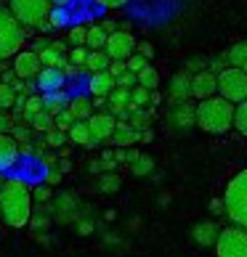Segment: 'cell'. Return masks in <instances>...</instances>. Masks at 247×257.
Segmentation results:
<instances>
[{
	"label": "cell",
	"instance_id": "e575fe53",
	"mask_svg": "<svg viewBox=\"0 0 247 257\" xmlns=\"http://www.w3.org/2000/svg\"><path fill=\"white\" fill-rule=\"evenodd\" d=\"M205 69H207V59H205V56H192V59H186V64H184V72H189V74H199Z\"/></svg>",
	"mask_w": 247,
	"mask_h": 257
},
{
	"label": "cell",
	"instance_id": "7bdbcfd3",
	"mask_svg": "<svg viewBox=\"0 0 247 257\" xmlns=\"http://www.w3.org/2000/svg\"><path fill=\"white\" fill-rule=\"evenodd\" d=\"M107 72H109V74H112V77H115V80H117V77H122V74H125V72H128V66H125V61H112Z\"/></svg>",
	"mask_w": 247,
	"mask_h": 257
},
{
	"label": "cell",
	"instance_id": "5b68a950",
	"mask_svg": "<svg viewBox=\"0 0 247 257\" xmlns=\"http://www.w3.org/2000/svg\"><path fill=\"white\" fill-rule=\"evenodd\" d=\"M24 40H27V30L16 22L6 6H0V61L22 53Z\"/></svg>",
	"mask_w": 247,
	"mask_h": 257
},
{
	"label": "cell",
	"instance_id": "ac0fdd59",
	"mask_svg": "<svg viewBox=\"0 0 247 257\" xmlns=\"http://www.w3.org/2000/svg\"><path fill=\"white\" fill-rule=\"evenodd\" d=\"M109 141H112L117 149H130V146H136L138 141H141V133L133 130L128 122H117V127H115V133H112Z\"/></svg>",
	"mask_w": 247,
	"mask_h": 257
},
{
	"label": "cell",
	"instance_id": "680465c9",
	"mask_svg": "<svg viewBox=\"0 0 247 257\" xmlns=\"http://www.w3.org/2000/svg\"><path fill=\"white\" fill-rule=\"evenodd\" d=\"M0 80H3V66H0Z\"/></svg>",
	"mask_w": 247,
	"mask_h": 257
},
{
	"label": "cell",
	"instance_id": "9c48e42d",
	"mask_svg": "<svg viewBox=\"0 0 247 257\" xmlns=\"http://www.w3.org/2000/svg\"><path fill=\"white\" fill-rule=\"evenodd\" d=\"M104 53L109 56V61H128L136 53V37L128 30H117L115 35H109L107 45H104Z\"/></svg>",
	"mask_w": 247,
	"mask_h": 257
},
{
	"label": "cell",
	"instance_id": "f907efd6",
	"mask_svg": "<svg viewBox=\"0 0 247 257\" xmlns=\"http://www.w3.org/2000/svg\"><path fill=\"white\" fill-rule=\"evenodd\" d=\"M99 6H104V8H122L128 3V0H96Z\"/></svg>",
	"mask_w": 247,
	"mask_h": 257
},
{
	"label": "cell",
	"instance_id": "7a4b0ae2",
	"mask_svg": "<svg viewBox=\"0 0 247 257\" xmlns=\"http://www.w3.org/2000/svg\"><path fill=\"white\" fill-rule=\"evenodd\" d=\"M197 127L210 133V136H223L234 127V103L221 96H213L207 101L197 103Z\"/></svg>",
	"mask_w": 247,
	"mask_h": 257
},
{
	"label": "cell",
	"instance_id": "4316f807",
	"mask_svg": "<svg viewBox=\"0 0 247 257\" xmlns=\"http://www.w3.org/2000/svg\"><path fill=\"white\" fill-rule=\"evenodd\" d=\"M11 138L19 144V149H24V146H32V138H35V130L30 125H14L11 130Z\"/></svg>",
	"mask_w": 247,
	"mask_h": 257
},
{
	"label": "cell",
	"instance_id": "3957f363",
	"mask_svg": "<svg viewBox=\"0 0 247 257\" xmlns=\"http://www.w3.org/2000/svg\"><path fill=\"white\" fill-rule=\"evenodd\" d=\"M221 199H223V207H226L229 220L236 228H244L247 231V167L229 180L226 194Z\"/></svg>",
	"mask_w": 247,
	"mask_h": 257
},
{
	"label": "cell",
	"instance_id": "60d3db41",
	"mask_svg": "<svg viewBox=\"0 0 247 257\" xmlns=\"http://www.w3.org/2000/svg\"><path fill=\"white\" fill-rule=\"evenodd\" d=\"M226 69V59L223 56H215V59H207V72H213L215 77Z\"/></svg>",
	"mask_w": 247,
	"mask_h": 257
},
{
	"label": "cell",
	"instance_id": "f5cc1de1",
	"mask_svg": "<svg viewBox=\"0 0 247 257\" xmlns=\"http://www.w3.org/2000/svg\"><path fill=\"white\" fill-rule=\"evenodd\" d=\"M91 103H93V111H96V109H104V106H109V101H107V98H91Z\"/></svg>",
	"mask_w": 247,
	"mask_h": 257
},
{
	"label": "cell",
	"instance_id": "d590c367",
	"mask_svg": "<svg viewBox=\"0 0 247 257\" xmlns=\"http://www.w3.org/2000/svg\"><path fill=\"white\" fill-rule=\"evenodd\" d=\"M72 125H74V117H72V111H69V109H64L59 117L53 119V127H56V130H61V133H69Z\"/></svg>",
	"mask_w": 247,
	"mask_h": 257
},
{
	"label": "cell",
	"instance_id": "db71d44e",
	"mask_svg": "<svg viewBox=\"0 0 247 257\" xmlns=\"http://www.w3.org/2000/svg\"><path fill=\"white\" fill-rule=\"evenodd\" d=\"M159 101H162V96H159L157 90H151V96H149V103H151V109H154V106H157Z\"/></svg>",
	"mask_w": 247,
	"mask_h": 257
},
{
	"label": "cell",
	"instance_id": "b9f144b4",
	"mask_svg": "<svg viewBox=\"0 0 247 257\" xmlns=\"http://www.w3.org/2000/svg\"><path fill=\"white\" fill-rule=\"evenodd\" d=\"M138 85V80H136V74H130V72H125L122 77H117V88H125V90H133Z\"/></svg>",
	"mask_w": 247,
	"mask_h": 257
},
{
	"label": "cell",
	"instance_id": "cb8c5ba5",
	"mask_svg": "<svg viewBox=\"0 0 247 257\" xmlns=\"http://www.w3.org/2000/svg\"><path fill=\"white\" fill-rule=\"evenodd\" d=\"M151 119H154V109H138V111H133L130 117H128V125L133 127V130H138V133H144V130H149L151 127Z\"/></svg>",
	"mask_w": 247,
	"mask_h": 257
},
{
	"label": "cell",
	"instance_id": "7402d4cb",
	"mask_svg": "<svg viewBox=\"0 0 247 257\" xmlns=\"http://www.w3.org/2000/svg\"><path fill=\"white\" fill-rule=\"evenodd\" d=\"M221 56L226 59V66H231V69H242V66L247 64V40L234 43L231 48H229V51H223Z\"/></svg>",
	"mask_w": 247,
	"mask_h": 257
},
{
	"label": "cell",
	"instance_id": "6da1fadb",
	"mask_svg": "<svg viewBox=\"0 0 247 257\" xmlns=\"http://www.w3.org/2000/svg\"><path fill=\"white\" fill-rule=\"evenodd\" d=\"M32 186L22 178H6V186L0 191V223L8 228H24L32 217Z\"/></svg>",
	"mask_w": 247,
	"mask_h": 257
},
{
	"label": "cell",
	"instance_id": "1f68e13d",
	"mask_svg": "<svg viewBox=\"0 0 247 257\" xmlns=\"http://www.w3.org/2000/svg\"><path fill=\"white\" fill-rule=\"evenodd\" d=\"M32 202H40V204H45L48 207L51 202H53V191L45 183H40V186H35L32 188Z\"/></svg>",
	"mask_w": 247,
	"mask_h": 257
},
{
	"label": "cell",
	"instance_id": "e0dca14e",
	"mask_svg": "<svg viewBox=\"0 0 247 257\" xmlns=\"http://www.w3.org/2000/svg\"><path fill=\"white\" fill-rule=\"evenodd\" d=\"M218 233H221V228H218L213 220H199V223L192 228V239H194L199 246H215Z\"/></svg>",
	"mask_w": 247,
	"mask_h": 257
},
{
	"label": "cell",
	"instance_id": "9f6ffc18",
	"mask_svg": "<svg viewBox=\"0 0 247 257\" xmlns=\"http://www.w3.org/2000/svg\"><path fill=\"white\" fill-rule=\"evenodd\" d=\"M66 3H69V0H51L53 8H61V6H66Z\"/></svg>",
	"mask_w": 247,
	"mask_h": 257
},
{
	"label": "cell",
	"instance_id": "484cf974",
	"mask_svg": "<svg viewBox=\"0 0 247 257\" xmlns=\"http://www.w3.org/2000/svg\"><path fill=\"white\" fill-rule=\"evenodd\" d=\"M107 40H109V35L101 30V24H91V27H88V37H85V45H88V48H93V51H104Z\"/></svg>",
	"mask_w": 247,
	"mask_h": 257
},
{
	"label": "cell",
	"instance_id": "d4e9b609",
	"mask_svg": "<svg viewBox=\"0 0 247 257\" xmlns=\"http://www.w3.org/2000/svg\"><path fill=\"white\" fill-rule=\"evenodd\" d=\"M109 56L104 53V51H91L88 53V61H85V66L83 69H88L91 74H99V72H107L109 69Z\"/></svg>",
	"mask_w": 247,
	"mask_h": 257
},
{
	"label": "cell",
	"instance_id": "9a60e30c",
	"mask_svg": "<svg viewBox=\"0 0 247 257\" xmlns=\"http://www.w3.org/2000/svg\"><path fill=\"white\" fill-rule=\"evenodd\" d=\"M125 165L130 167V175H138V178L154 173V159H151L149 154H144V151H138V149H128V162Z\"/></svg>",
	"mask_w": 247,
	"mask_h": 257
},
{
	"label": "cell",
	"instance_id": "2e32d148",
	"mask_svg": "<svg viewBox=\"0 0 247 257\" xmlns=\"http://www.w3.org/2000/svg\"><path fill=\"white\" fill-rule=\"evenodd\" d=\"M117 88V80L112 77L109 72H99V74H91L88 80V93L93 98H109V93Z\"/></svg>",
	"mask_w": 247,
	"mask_h": 257
},
{
	"label": "cell",
	"instance_id": "f35d334b",
	"mask_svg": "<svg viewBox=\"0 0 247 257\" xmlns=\"http://www.w3.org/2000/svg\"><path fill=\"white\" fill-rule=\"evenodd\" d=\"M45 109V98L43 96H30L24 101V111H30V114H37V111H43Z\"/></svg>",
	"mask_w": 247,
	"mask_h": 257
},
{
	"label": "cell",
	"instance_id": "7c38bea8",
	"mask_svg": "<svg viewBox=\"0 0 247 257\" xmlns=\"http://www.w3.org/2000/svg\"><path fill=\"white\" fill-rule=\"evenodd\" d=\"M192 98V74L189 72H176L173 77H170V85H168V101L170 106H176V103H186Z\"/></svg>",
	"mask_w": 247,
	"mask_h": 257
},
{
	"label": "cell",
	"instance_id": "bcb514c9",
	"mask_svg": "<svg viewBox=\"0 0 247 257\" xmlns=\"http://www.w3.org/2000/svg\"><path fill=\"white\" fill-rule=\"evenodd\" d=\"M77 231H80L83 236L93 233V220H88V217H80V220H77Z\"/></svg>",
	"mask_w": 247,
	"mask_h": 257
},
{
	"label": "cell",
	"instance_id": "ffe728a7",
	"mask_svg": "<svg viewBox=\"0 0 247 257\" xmlns=\"http://www.w3.org/2000/svg\"><path fill=\"white\" fill-rule=\"evenodd\" d=\"M61 82H64V72L61 69H45V66H43V72L37 74V80H35L37 90H51V93L59 90Z\"/></svg>",
	"mask_w": 247,
	"mask_h": 257
},
{
	"label": "cell",
	"instance_id": "30bf717a",
	"mask_svg": "<svg viewBox=\"0 0 247 257\" xmlns=\"http://www.w3.org/2000/svg\"><path fill=\"white\" fill-rule=\"evenodd\" d=\"M43 72V64H40V56L32 53V51H22L14 56V74L19 80H37V74Z\"/></svg>",
	"mask_w": 247,
	"mask_h": 257
},
{
	"label": "cell",
	"instance_id": "4fadbf2b",
	"mask_svg": "<svg viewBox=\"0 0 247 257\" xmlns=\"http://www.w3.org/2000/svg\"><path fill=\"white\" fill-rule=\"evenodd\" d=\"M218 93V77L213 72H199V74H192V98L197 101H207Z\"/></svg>",
	"mask_w": 247,
	"mask_h": 257
},
{
	"label": "cell",
	"instance_id": "ba28073f",
	"mask_svg": "<svg viewBox=\"0 0 247 257\" xmlns=\"http://www.w3.org/2000/svg\"><path fill=\"white\" fill-rule=\"evenodd\" d=\"M51 217L56 223H77L83 212H80V199L74 191H64V194H56L53 202H51Z\"/></svg>",
	"mask_w": 247,
	"mask_h": 257
},
{
	"label": "cell",
	"instance_id": "8992f818",
	"mask_svg": "<svg viewBox=\"0 0 247 257\" xmlns=\"http://www.w3.org/2000/svg\"><path fill=\"white\" fill-rule=\"evenodd\" d=\"M218 96L226 98L229 103H234V106L247 101V74L242 69L226 66V69L218 74Z\"/></svg>",
	"mask_w": 247,
	"mask_h": 257
},
{
	"label": "cell",
	"instance_id": "c3c4849f",
	"mask_svg": "<svg viewBox=\"0 0 247 257\" xmlns=\"http://www.w3.org/2000/svg\"><path fill=\"white\" fill-rule=\"evenodd\" d=\"M99 24H101V30L107 32V35H115V32L120 30V24H117V22H112V19H107V22H99Z\"/></svg>",
	"mask_w": 247,
	"mask_h": 257
},
{
	"label": "cell",
	"instance_id": "83f0119b",
	"mask_svg": "<svg viewBox=\"0 0 247 257\" xmlns=\"http://www.w3.org/2000/svg\"><path fill=\"white\" fill-rule=\"evenodd\" d=\"M120 186H122L120 175H115V173L99 175V191H101V194H115V191H120Z\"/></svg>",
	"mask_w": 247,
	"mask_h": 257
},
{
	"label": "cell",
	"instance_id": "44dd1931",
	"mask_svg": "<svg viewBox=\"0 0 247 257\" xmlns=\"http://www.w3.org/2000/svg\"><path fill=\"white\" fill-rule=\"evenodd\" d=\"M19 159V144L11 136H0V173L8 170Z\"/></svg>",
	"mask_w": 247,
	"mask_h": 257
},
{
	"label": "cell",
	"instance_id": "ee69618b",
	"mask_svg": "<svg viewBox=\"0 0 247 257\" xmlns=\"http://www.w3.org/2000/svg\"><path fill=\"white\" fill-rule=\"evenodd\" d=\"M136 53L144 56V59L149 61L151 56H154V45H151V43H136Z\"/></svg>",
	"mask_w": 247,
	"mask_h": 257
},
{
	"label": "cell",
	"instance_id": "6f0895ef",
	"mask_svg": "<svg viewBox=\"0 0 247 257\" xmlns=\"http://www.w3.org/2000/svg\"><path fill=\"white\" fill-rule=\"evenodd\" d=\"M3 186H6V178H3V173H0V191H3Z\"/></svg>",
	"mask_w": 247,
	"mask_h": 257
},
{
	"label": "cell",
	"instance_id": "f546056e",
	"mask_svg": "<svg viewBox=\"0 0 247 257\" xmlns=\"http://www.w3.org/2000/svg\"><path fill=\"white\" fill-rule=\"evenodd\" d=\"M234 127H236L239 136L247 138V101H242V103L234 106Z\"/></svg>",
	"mask_w": 247,
	"mask_h": 257
},
{
	"label": "cell",
	"instance_id": "f6af8a7d",
	"mask_svg": "<svg viewBox=\"0 0 247 257\" xmlns=\"http://www.w3.org/2000/svg\"><path fill=\"white\" fill-rule=\"evenodd\" d=\"M40 159H43V165L48 167V170H56V167H59V157H56V154H48V151H43Z\"/></svg>",
	"mask_w": 247,
	"mask_h": 257
},
{
	"label": "cell",
	"instance_id": "816d5d0a",
	"mask_svg": "<svg viewBox=\"0 0 247 257\" xmlns=\"http://www.w3.org/2000/svg\"><path fill=\"white\" fill-rule=\"evenodd\" d=\"M151 141H154V130H144V133H141V144H151Z\"/></svg>",
	"mask_w": 247,
	"mask_h": 257
},
{
	"label": "cell",
	"instance_id": "52a82bcc",
	"mask_svg": "<svg viewBox=\"0 0 247 257\" xmlns=\"http://www.w3.org/2000/svg\"><path fill=\"white\" fill-rule=\"evenodd\" d=\"M215 257H247V231L244 228H221L215 239Z\"/></svg>",
	"mask_w": 247,
	"mask_h": 257
},
{
	"label": "cell",
	"instance_id": "5bb4252c",
	"mask_svg": "<svg viewBox=\"0 0 247 257\" xmlns=\"http://www.w3.org/2000/svg\"><path fill=\"white\" fill-rule=\"evenodd\" d=\"M88 127L93 133V138L101 144V141H109L112 138V133H115V127H117V119L112 117L109 111H96V114H91Z\"/></svg>",
	"mask_w": 247,
	"mask_h": 257
},
{
	"label": "cell",
	"instance_id": "8fae6325",
	"mask_svg": "<svg viewBox=\"0 0 247 257\" xmlns=\"http://www.w3.org/2000/svg\"><path fill=\"white\" fill-rule=\"evenodd\" d=\"M168 122H170L173 130H181V133L192 130L197 125V106L189 103V101L186 103H176V106H170V111H168Z\"/></svg>",
	"mask_w": 247,
	"mask_h": 257
},
{
	"label": "cell",
	"instance_id": "f1b7e54d",
	"mask_svg": "<svg viewBox=\"0 0 247 257\" xmlns=\"http://www.w3.org/2000/svg\"><path fill=\"white\" fill-rule=\"evenodd\" d=\"M136 80H138L141 88H146V90H157V85H159V74H157V69L146 66L144 72H138V74H136Z\"/></svg>",
	"mask_w": 247,
	"mask_h": 257
},
{
	"label": "cell",
	"instance_id": "d6986e66",
	"mask_svg": "<svg viewBox=\"0 0 247 257\" xmlns=\"http://www.w3.org/2000/svg\"><path fill=\"white\" fill-rule=\"evenodd\" d=\"M66 138H69L74 146H85V149H96L99 146V141L93 138L88 122H74V125L69 127V133H66Z\"/></svg>",
	"mask_w": 247,
	"mask_h": 257
},
{
	"label": "cell",
	"instance_id": "4dcf8cb0",
	"mask_svg": "<svg viewBox=\"0 0 247 257\" xmlns=\"http://www.w3.org/2000/svg\"><path fill=\"white\" fill-rule=\"evenodd\" d=\"M85 37H88V27H72L69 35H66V40H69L72 48H85Z\"/></svg>",
	"mask_w": 247,
	"mask_h": 257
},
{
	"label": "cell",
	"instance_id": "8d00e7d4",
	"mask_svg": "<svg viewBox=\"0 0 247 257\" xmlns=\"http://www.w3.org/2000/svg\"><path fill=\"white\" fill-rule=\"evenodd\" d=\"M125 66H128V72L130 74H138V72H144L146 66H149V61L144 59V56H138V53H133L130 59L125 61Z\"/></svg>",
	"mask_w": 247,
	"mask_h": 257
},
{
	"label": "cell",
	"instance_id": "ab89813d",
	"mask_svg": "<svg viewBox=\"0 0 247 257\" xmlns=\"http://www.w3.org/2000/svg\"><path fill=\"white\" fill-rule=\"evenodd\" d=\"M14 117H11V111H3L0 109V136H11V130H14Z\"/></svg>",
	"mask_w": 247,
	"mask_h": 257
},
{
	"label": "cell",
	"instance_id": "681fc988",
	"mask_svg": "<svg viewBox=\"0 0 247 257\" xmlns=\"http://www.w3.org/2000/svg\"><path fill=\"white\" fill-rule=\"evenodd\" d=\"M210 212H213V215H226L223 199H213V202H210Z\"/></svg>",
	"mask_w": 247,
	"mask_h": 257
},
{
	"label": "cell",
	"instance_id": "d6a6232c",
	"mask_svg": "<svg viewBox=\"0 0 247 257\" xmlns=\"http://www.w3.org/2000/svg\"><path fill=\"white\" fill-rule=\"evenodd\" d=\"M14 106H16V93L8 88V85L0 82V109L8 111V109H14Z\"/></svg>",
	"mask_w": 247,
	"mask_h": 257
},
{
	"label": "cell",
	"instance_id": "74e56055",
	"mask_svg": "<svg viewBox=\"0 0 247 257\" xmlns=\"http://www.w3.org/2000/svg\"><path fill=\"white\" fill-rule=\"evenodd\" d=\"M85 61H88V51H85V48H69V64H72V66L83 69Z\"/></svg>",
	"mask_w": 247,
	"mask_h": 257
},
{
	"label": "cell",
	"instance_id": "603a6c76",
	"mask_svg": "<svg viewBox=\"0 0 247 257\" xmlns=\"http://www.w3.org/2000/svg\"><path fill=\"white\" fill-rule=\"evenodd\" d=\"M66 109L72 111L74 122H88V119H91V114H93V103H91L88 96H74V98L69 101V106H66Z\"/></svg>",
	"mask_w": 247,
	"mask_h": 257
},
{
	"label": "cell",
	"instance_id": "277c9868",
	"mask_svg": "<svg viewBox=\"0 0 247 257\" xmlns=\"http://www.w3.org/2000/svg\"><path fill=\"white\" fill-rule=\"evenodd\" d=\"M8 11L24 30H40L53 11L51 0H8Z\"/></svg>",
	"mask_w": 247,
	"mask_h": 257
},
{
	"label": "cell",
	"instance_id": "836d02e7",
	"mask_svg": "<svg viewBox=\"0 0 247 257\" xmlns=\"http://www.w3.org/2000/svg\"><path fill=\"white\" fill-rule=\"evenodd\" d=\"M43 138H45V146H51V149H61V146L66 144V133L56 130V127H51Z\"/></svg>",
	"mask_w": 247,
	"mask_h": 257
},
{
	"label": "cell",
	"instance_id": "11a10c76",
	"mask_svg": "<svg viewBox=\"0 0 247 257\" xmlns=\"http://www.w3.org/2000/svg\"><path fill=\"white\" fill-rule=\"evenodd\" d=\"M69 167H72V165H69V159H59V173H61V175H64V173H69Z\"/></svg>",
	"mask_w": 247,
	"mask_h": 257
},
{
	"label": "cell",
	"instance_id": "7dc6e473",
	"mask_svg": "<svg viewBox=\"0 0 247 257\" xmlns=\"http://www.w3.org/2000/svg\"><path fill=\"white\" fill-rule=\"evenodd\" d=\"M59 180H61V173H59V167H56V170H48V175H45V180H43V183L45 186H56V183H59Z\"/></svg>",
	"mask_w": 247,
	"mask_h": 257
}]
</instances>
